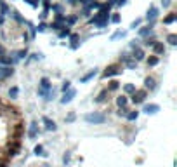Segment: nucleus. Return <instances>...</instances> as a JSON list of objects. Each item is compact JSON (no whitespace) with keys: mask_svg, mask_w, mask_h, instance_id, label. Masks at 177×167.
<instances>
[{"mask_svg":"<svg viewBox=\"0 0 177 167\" xmlns=\"http://www.w3.org/2000/svg\"><path fill=\"white\" fill-rule=\"evenodd\" d=\"M19 148H21V145H19V141H11L9 143V155L14 157L19 153Z\"/></svg>","mask_w":177,"mask_h":167,"instance_id":"nucleus-5","label":"nucleus"},{"mask_svg":"<svg viewBox=\"0 0 177 167\" xmlns=\"http://www.w3.org/2000/svg\"><path fill=\"white\" fill-rule=\"evenodd\" d=\"M125 63H127L129 68H135V66H137V61H135V59H127Z\"/></svg>","mask_w":177,"mask_h":167,"instance_id":"nucleus-29","label":"nucleus"},{"mask_svg":"<svg viewBox=\"0 0 177 167\" xmlns=\"http://www.w3.org/2000/svg\"><path fill=\"white\" fill-rule=\"evenodd\" d=\"M68 35H70V28H68V26H63V30L59 32V37L65 38V37H68Z\"/></svg>","mask_w":177,"mask_h":167,"instance_id":"nucleus-24","label":"nucleus"},{"mask_svg":"<svg viewBox=\"0 0 177 167\" xmlns=\"http://www.w3.org/2000/svg\"><path fill=\"white\" fill-rule=\"evenodd\" d=\"M76 40H78V35H71V42H73V45H71V47H73V49L76 47Z\"/></svg>","mask_w":177,"mask_h":167,"instance_id":"nucleus-32","label":"nucleus"},{"mask_svg":"<svg viewBox=\"0 0 177 167\" xmlns=\"http://www.w3.org/2000/svg\"><path fill=\"white\" fill-rule=\"evenodd\" d=\"M155 42H156L155 38H148V40H146L144 44H146V45H153V44H155Z\"/></svg>","mask_w":177,"mask_h":167,"instance_id":"nucleus-38","label":"nucleus"},{"mask_svg":"<svg viewBox=\"0 0 177 167\" xmlns=\"http://www.w3.org/2000/svg\"><path fill=\"white\" fill-rule=\"evenodd\" d=\"M70 89V82H65V85H63V91H68Z\"/></svg>","mask_w":177,"mask_h":167,"instance_id":"nucleus-42","label":"nucleus"},{"mask_svg":"<svg viewBox=\"0 0 177 167\" xmlns=\"http://www.w3.org/2000/svg\"><path fill=\"white\" fill-rule=\"evenodd\" d=\"M111 21H113V23H120V16H118V14H113V16H111Z\"/></svg>","mask_w":177,"mask_h":167,"instance_id":"nucleus-33","label":"nucleus"},{"mask_svg":"<svg viewBox=\"0 0 177 167\" xmlns=\"http://www.w3.org/2000/svg\"><path fill=\"white\" fill-rule=\"evenodd\" d=\"M151 47H153L155 54H163V52H165V45H163L161 42H155L153 45H151Z\"/></svg>","mask_w":177,"mask_h":167,"instance_id":"nucleus-10","label":"nucleus"},{"mask_svg":"<svg viewBox=\"0 0 177 167\" xmlns=\"http://www.w3.org/2000/svg\"><path fill=\"white\" fill-rule=\"evenodd\" d=\"M156 17H158V9H156V7H151L149 11H148V21H149V25L155 23Z\"/></svg>","mask_w":177,"mask_h":167,"instance_id":"nucleus-8","label":"nucleus"},{"mask_svg":"<svg viewBox=\"0 0 177 167\" xmlns=\"http://www.w3.org/2000/svg\"><path fill=\"white\" fill-rule=\"evenodd\" d=\"M65 21L68 23V25H75L76 23V17L75 16H70V17H65Z\"/></svg>","mask_w":177,"mask_h":167,"instance_id":"nucleus-30","label":"nucleus"},{"mask_svg":"<svg viewBox=\"0 0 177 167\" xmlns=\"http://www.w3.org/2000/svg\"><path fill=\"white\" fill-rule=\"evenodd\" d=\"M17 94H19V89H17V87H11V89H9V96L11 97H17Z\"/></svg>","mask_w":177,"mask_h":167,"instance_id":"nucleus-26","label":"nucleus"},{"mask_svg":"<svg viewBox=\"0 0 177 167\" xmlns=\"http://www.w3.org/2000/svg\"><path fill=\"white\" fill-rule=\"evenodd\" d=\"M7 11H9L7 4L4 2V0H0V14H7Z\"/></svg>","mask_w":177,"mask_h":167,"instance_id":"nucleus-23","label":"nucleus"},{"mask_svg":"<svg viewBox=\"0 0 177 167\" xmlns=\"http://www.w3.org/2000/svg\"><path fill=\"white\" fill-rule=\"evenodd\" d=\"M28 138H37V124L35 122H31V125H30V131H28Z\"/></svg>","mask_w":177,"mask_h":167,"instance_id":"nucleus-13","label":"nucleus"},{"mask_svg":"<svg viewBox=\"0 0 177 167\" xmlns=\"http://www.w3.org/2000/svg\"><path fill=\"white\" fill-rule=\"evenodd\" d=\"M12 73H14L12 68H2V71H0V78H6V77L12 75Z\"/></svg>","mask_w":177,"mask_h":167,"instance_id":"nucleus-16","label":"nucleus"},{"mask_svg":"<svg viewBox=\"0 0 177 167\" xmlns=\"http://www.w3.org/2000/svg\"><path fill=\"white\" fill-rule=\"evenodd\" d=\"M52 9L57 12V14H61V11H63V7H61V6H52Z\"/></svg>","mask_w":177,"mask_h":167,"instance_id":"nucleus-36","label":"nucleus"},{"mask_svg":"<svg viewBox=\"0 0 177 167\" xmlns=\"http://www.w3.org/2000/svg\"><path fill=\"white\" fill-rule=\"evenodd\" d=\"M73 120H75V113H70L66 117V122H73Z\"/></svg>","mask_w":177,"mask_h":167,"instance_id":"nucleus-35","label":"nucleus"},{"mask_svg":"<svg viewBox=\"0 0 177 167\" xmlns=\"http://www.w3.org/2000/svg\"><path fill=\"white\" fill-rule=\"evenodd\" d=\"M125 2H127V0H115L113 4H116V6H125Z\"/></svg>","mask_w":177,"mask_h":167,"instance_id":"nucleus-39","label":"nucleus"},{"mask_svg":"<svg viewBox=\"0 0 177 167\" xmlns=\"http://www.w3.org/2000/svg\"><path fill=\"white\" fill-rule=\"evenodd\" d=\"M76 94V91L75 89H68V92L65 91V96L61 97V103H63V104H66V103H70L71 99H73V96H75Z\"/></svg>","mask_w":177,"mask_h":167,"instance_id":"nucleus-6","label":"nucleus"},{"mask_svg":"<svg viewBox=\"0 0 177 167\" xmlns=\"http://www.w3.org/2000/svg\"><path fill=\"white\" fill-rule=\"evenodd\" d=\"M26 49H24V51H19V52H17V58H26Z\"/></svg>","mask_w":177,"mask_h":167,"instance_id":"nucleus-34","label":"nucleus"},{"mask_svg":"<svg viewBox=\"0 0 177 167\" xmlns=\"http://www.w3.org/2000/svg\"><path fill=\"white\" fill-rule=\"evenodd\" d=\"M158 61H160V59H158V56H151V58H148V65H149V66H156V65H158Z\"/></svg>","mask_w":177,"mask_h":167,"instance_id":"nucleus-21","label":"nucleus"},{"mask_svg":"<svg viewBox=\"0 0 177 167\" xmlns=\"http://www.w3.org/2000/svg\"><path fill=\"white\" fill-rule=\"evenodd\" d=\"M175 19H177V14H175V12H170V14L163 19V23H165V25H170V23H174Z\"/></svg>","mask_w":177,"mask_h":167,"instance_id":"nucleus-15","label":"nucleus"},{"mask_svg":"<svg viewBox=\"0 0 177 167\" xmlns=\"http://www.w3.org/2000/svg\"><path fill=\"white\" fill-rule=\"evenodd\" d=\"M139 25H141V21H139V19H137V21H134V23H132V28H135V26H139Z\"/></svg>","mask_w":177,"mask_h":167,"instance_id":"nucleus-43","label":"nucleus"},{"mask_svg":"<svg viewBox=\"0 0 177 167\" xmlns=\"http://www.w3.org/2000/svg\"><path fill=\"white\" fill-rule=\"evenodd\" d=\"M37 30H38V32H45V30H47V25H45V23H40Z\"/></svg>","mask_w":177,"mask_h":167,"instance_id":"nucleus-31","label":"nucleus"},{"mask_svg":"<svg viewBox=\"0 0 177 167\" xmlns=\"http://www.w3.org/2000/svg\"><path fill=\"white\" fill-rule=\"evenodd\" d=\"M96 75H97V71H96V70H92V71H89L87 75H83V77H82V78H80V82H89L90 78H94Z\"/></svg>","mask_w":177,"mask_h":167,"instance_id":"nucleus-14","label":"nucleus"},{"mask_svg":"<svg viewBox=\"0 0 177 167\" xmlns=\"http://www.w3.org/2000/svg\"><path fill=\"white\" fill-rule=\"evenodd\" d=\"M124 91H125V92H127V94H132V92H134V91H135V87H134V85H132V84H127V85H125V87H124Z\"/></svg>","mask_w":177,"mask_h":167,"instance_id":"nucleus-27","label":"nucleus"},{"mask_svg":"<svg viewBox=\"0 0 177 167\" xmlns=\"http://www.w3.org/2000/svg\"><path fill=\"white\" fill-rule=\"evenodd\" d=\"M144 99H146V89H142V91H134V92H132V101H134L135 104L142 103Z\"/></svg>","mask_w":177,"mask_h":167,"instance_id":"nucleus-4","label":"nucleus"},{"mask_svg":"<svg viewBox=\"0 0 177 167\" xmlns=\"http://www.w3.org/2000/svg\"><path fill=\"white\" fill-rule=\"evenodd\" d=\"M120 73H122V66H120V65H111V66H108L106 70H104L102 77H104V78H108V77L120 75Z\"/></svg>","mask_w":177,"mask_h":167,"instance_id":"nucleus-2","label":"nucleus"},{"mask_svg":"<svg viewBox=\"0 0 177 167\" xmlns=\"http://www.w3.org/2000/svg\"><path fill=\"white\" fill-rule=\"evenodd\" d=\"M35 153H37V155H40V157H45V155H47V153L43 151V146H42V145H37V146H35Z\"/></svg>","mask_w":177,"mask_h":167,"instance_id":"nucleus-22","label":"nucleus"},{"mask_svg":"<svg viewBox=\"0 0 177 167\" xmlns=\"http://www.w3.org/2000/svg\"><path fill=\"white\" fill-rule=\"evenodd\" d=\"M161 4H163V7H168L172 4V0H161Z\"/></svg>","mask_w":177,"mask_h":167,"instance_id":"nucleus-40","label":"nucleus"},{"mask_svg":"<svg viewBox=\"0 0 177 167\" xmlns=\"http://www.w3.org/2000/svg\"><path fill=\"white\" fill-rule=\"evenodd\" d=\"M167 42L170 44V45H175V44H177V35H175V33H170V35L167 37Z\"/></svg>","mask_w":177,"mask_h":167,"instance_id":"nucleus-19","label":"nucleus"},{"mask_svg":"<svg viewBox=\"0 0 177 167\" xmlns=\"http://www.w3.org/2000/svg\"><path fill=\"white\" fill-rule=\"evenodd\" d=\"M151 28H153V25L141 28V30H139V35H141V37H146V35H149V33H151Z\"/></svg>","mask_w":177,"mask_h":167,"instance_id":"nucleus-17","label":"nucleus"},{"mask_svg":"<svg viewBox=\"0 0 177 167\" xmlns=\"http://www.w3.org/2000/svg\"><path fill=\"white\" fill-rule=\"evenodd\" d=\"M144 87H146V89H149V91H153V89L156 87L155 78H151V77H146V78H144Z\"/></svg>","mask_w":177,"mask_h":167,"instance_id":"nucleus-11","label":"nucleus"},{"mask_svg":"<svg viewBox=\"0 0 177 167\" xmlns=\"http://www.w3.org/2000/svg\"><path fill=\"white\" fill-rule=\"evenodd\" d=\"M49 89H50V80H49L47 77H43L42 80H40V89H38V94L47 96V94H49Z\"/></svg>","mask_w":177,"mask_h":167,"instance_id":"nucleus-3","label":"nucleus"},{"mask_svg":"<svg viewBox=\"0 0 177 167\" xmlns=\"http://www.w3.org/2000/svg\"><path fill=\"white\" fill-rule=\"evenodd\" d=\"M85 122H89V124H104L106 117L102 113H89L85 115Z\"/></svg>","mask_w":177,"mask_h":167,"instance_id":"nucleus-1","label":"nucleus"},{"mask_svg":"<svg viewBox=\"0 0 177 167\" xmlns=\"http://www.w3.org/2000/svg\"><path fill=\"white\" fill-rule=\"evenodd\" d=\"M118 87H120V84H118L116 80H111V82H109V87H108V91H116Z\"/></svg>","mask_w":177,"mask_h":167,"instance_id":"nucleus-25","label":"nucleus"},{"mask_svg":"<svg viewBox=\"0 0 177 167\" xmlns=\"http://www.w3.org/2000/svg\"><path fill=\"white\" fill-rule=\"evenodd\" d=\"M158 110H160V106H158V104H153V103H151V104H146L142 112H146L148 115H155L156 112H158Z\"/></svg>","mask_w":177,"mask_h":167,"instance_id":"nucleus-9","label":"nucleus"},{"mask_svg":"<svg viewBox=\"0 0 177 167\" xmlns=\"http://www.w3.org/2000/svg\"><path fill=\"white\" fill-rule=\"evenodd\" d=\"M137 117H139V112H130V113H127V119L129 120H137Z\"/></svg>","mask_w":177,"mask_h":167,"instance_id":"nucleus-28","label":"nucleus"},{"mask_svg":"<svg viewBox=\"0 0 177 167\" xmlns=\"http://www.w3.org/2000/svg\"><path fill=\"white\" fill-rule=\"evenodd\" d=\"M63 162H65V164H68V162H70V153H66V155L63 157Z\"/></svg>","mask_w":177,"mask_h":167,"instance_id":"nucleus-41","label":"nucleus"},{"mask_svg":"<svg viewBox=\"0 0 177 167\" xmlns=\"http://www.w3.org/2000/svg\"><path fill=\"white\" fill-rule=\"evenodd\" d=\"M134 59H135V61L144 59V52H142V49H139V47H134Z\"/></svg>","mask_w":177,"mask_h":167,"instance_id":"nucleus-12","label":"nucleus"},{"mask_svg":"<svg viewBox=\"0 0 177 167\" xmlns=\"http://www.w3.org/2000/svg\"><path fill=\"white\" fill-rule=\"evenodd\" d=\"M24 2H28V4H30L31 7H37V6H38V4H37V0H24Z\"/></svg>","mask_w":177,"mask_h":167,"instance_id":"nucleus-37","label":"nucleus"},{"mask_svg":"<svg viewBox=\"0 0 177 167\" xmlns=\"http://www.w3.org/2000/svg\"><path fill=\"white\" fill-rule=\"evenodd\" d=\"M108 92H109V91H108V89H104V91H101V92H99V96L96 97V101H97V103H102V101H104V99H106Z\"/></svg>","mask_w":177,"mask_h":167,"instance_id":"nucleus-18","label":"nucleus"},{"mask_svg":"<svg viewBox=\"0 0 177 167\" xmlns=\"http://www.w3.org/2000/svg\"><path fill=\"white\" fill-rule=\"evenodd\" d=\"M127 103H129V101H127V97H125V96L116 97V104H118V106H127Z\"/></svg>","mask_w":177,"mask_h":167,"instance_id":"nucleus-20","label":"nucleus"},{"mask_svg":"<svg viewBox=\"0 0 177 167\" xmlns=\"http://www.w3.org/2000/svg\"><path fill=\"white\" fill-rule=\"evenodd\" d=\"M42 120H43V124H45V129H47V131H56V129H57L56 122H54V120H50L49 117H43Z\"/></svg>","mask_w":177,"mask_h":167,"instance_id":"nucleus-7","label":"nucleus"}]
</instances>
